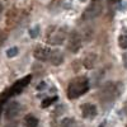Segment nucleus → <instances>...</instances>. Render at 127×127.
<instances>
[{"label":"nucleus","mask_w":127,"mask_h":127,"mask_svg":"<svg viewBox=\"0 0 127 127\" xmlns=\"http://www.w3.org/2000/svg\"><path fill=\"white\" fill-rule=\"evenodd\" d=\"M31 80H32V75H27V76H24V78H22V79L17 80V81L13 84V85L8 89V90H9V94H10V97L17 95V94H19V93H22L23 89L31 83Z\"/></svg>","instance_id":"obj_4"},{"label":"nucleus","mask_w":127,"mask_h":127,"mask_svg":"<svg viewBox=\"0 0 127 127\" xmlns=\"http://www.w3.org/2000/svg\"><path fill=\"white\" fill-rule=\"evenodd\" d=\"M61 125H62V127H72V126H75V121L72 118H64Z\"/></svg>","instance_id":"obj_18"},{"label":"nucleus","mask_w":127,"mask_h":127,"mask_svg":"<svg viewBox=\"0 0 127 127\" xmlns=\"http://www.w3.org/2000/svg\"><path fill=\"white\" fill-rule=\"evenodd\" d=\"M118 94H120V90L117 88V84L116 83H107V84H104V87L100 89V100L103 103L113 102L117 98Z\"/></svg>","instance_id":"obj_2"},{"label":"nucleus","mask_w":127,"mask_h":127,"mask_svg":"<svg viewBox=\"0 0 127 127\" xmlns=\"http://www.w3.org/2000/svg\"><path fill=\"white\" fill-rule=\"evenodd\" d=\"M102 13V5L97 4V3H93L90 4L83 13V19L84 20H89V19H94L97 18L99 14Z\"/></svg>","instance_id":"obj_5"},{"label":"nucleus","mask_w":127,"mask_h":127,"mask_svg":"<svg viewBox=\"0 0 127 127\" xmlns=\"http://www.w3.org/2000/svg\"><path fill=\"white\" fill-rule=\"evenodd\" d=\"M9 98H10L9 90H5V92H3V93H0V116H1L3 108H4V105H5V103L8 102Z\"/></svg>","instance_id":"obj_13"},{"label":"nucleus","mask_w":127,"mask_h":127,"mask_svg":"<svg viewBox=\"0 0 127 127\" xmlns=\"http://www.w3.org/2000/svg\"><path fill=\"white\" fill-rule=\"evenodd\" d=\"M9 127H17V126H9Z\"/></svg>","instance_id":"obj_24"},{"label":"nucleus","mask_w":127,"mask_h":127,"mask_svg":"<svg viewBox=\"0 0 127 127\" xmlns=\"http://www.w3.org/2000/svg\"><path fill=\"white\" fill-rule=\"evenodd\" d=\"M51 55H52V50L47 47H42V46L36 47V50L33 51V56L38 61H50Z\"/></svg>","instance_id":"obj_7"},{"label":"nucleus","mask_w":127,"mask_h":127,"mask_svg":"<svg viewBox=\"0 0 127 127\" xmlns=\"http://www.w3.org/2000/svg\"><path fill=\"white\" fill-rule=\"evenodd\" d=\"M3 12V5H1V3H0V13Z\"/></svg>","instance_id":"obj_23"},{"label":"nucleus","mask_w":127,"mask_h":127,"mask_svg":"<svg viewBox=\"0 0 127 127\" xmlns=\"http://www.w3.org/2000/svg\"><path fill=\"white\" fill-rule=\"evenodd\" d=\"M97 114V107L94 104L85 103L81 105V116L84 118H92Z\"/></svg>","instance_id":"obj_9"},{"label":"nucleus","mask_w":127,"mask_h":127,"mask_svg":"<svg viewBox=\"0 0 127 127\" xmlns=\"http://www.w3.org/2000/svg\"><path fill=\"white\" fill-rule=\"evenodd\" d=\"M64 61V56L59 50H52V55L50 59V62L54 64V65H61Z\"/></svg>","instance_id":"obj_10"},{"label":"nucleus","mask_w":127,"mask_h":127,"mask_svg":"<svg viewBox=\"0 0 127 127\" xmlns=\"http://www.w3.org/2000/svg\"><path fill=\"white\" fill-rule=\"evenodd\" d=\"M80 47H81V37H80L79 33L74 32V33L70 36V38H69L67 48H69V51H71V52L75 54V52H78L80 50Z\"/></svg>","instance_id":"obj_8"},{"label":"nucleus","mask_w":127,"mask_h":127,"mask_svg":"<svg viewBox=\"0 0 127 127\" xmlns=\"http://www.w3.org/2000/svg\"><path fill=\"white\" fill-rule=\"evenodd\" d=\"M64 39H65V32L62 29H57V28H51L48 34H47V42L50 45H61L64 43Z\"/></svg>","instance_id":"obj_3"},{"label":"nucleus","mask_w":127,"mask_h":127,"mask_svg":"<svg viewBox=\"0 0 127 127\" xmlns=\"http://www.w3.org/2000/svg\"><path fill=\"white\" fill-rule=\"evenodd\" d=\"M20 111H22V105H20L19 102H10L8 105H6V108H5V118L6 120H13L20 113Z\"/></svg>","instance_id":"obj_6"},{"label":"nucleus","mask_w":127,"mask_h":127,"mask_svg":"<svg viewBox=\"0 0 127 127\" xmlns=\"http://www.w3.org/2000/svg\"><path fill=\"white\" fill-rule=\"evenodd\" d=\"M89 90V81L87 78L84 76H79L75 78L67 88V97L69 99H78L79 97L84 95Z\"/></svg>","instance_id":"obj_1"},{"label":"nucleus","mask_w":127,"mask_h":127,"mask_svg":"<svg viewBox=\"0 0 127 127\" xmlns=\"http://www.w3.org/2000/svg\"><path fill=\"white\" fill-rule=\"evenodd\" d=\"M24 125L26 127H37L38 126V120L33 114H27L24 118Z\"/></svg>","instance_id":"obj_11"},{"label":"nucleus","mask_w":127,"mask_h":127,"mask_svg":"<svg viewBox=\"0 0 127 127\" xmlns=\"http://www.w3.org/2000/svg\"><path fill=\"white\" fill-rule=\"evenodd\" d=\"M118 46L122 50H126L127 48V34H121L118 37Z\"/></svg>","instance_id":"obj_15"},{"label":"nucleus","mask_w":127,"mask_h":127,"mask_svg":"<svg viewBox=\"0 0 127 127\" xmlns=\"http://www.w3.org/2000/svg\"><path fill=\"white\" fill-rule=\"evenodd\" d=\"M39 27L38 26H34L33 28H31L29 29V36L32 37V38H37L38 37V34H39Z\"/></svg>","instance_id":"obj_17"},{"label":"nucleus","mask_w":127,"mask_h":127,"mask_svg":"<svg viewBox=\"0 0 127 127\" xmlns=\"http://www.w3.org/2000/svg\"><path fill=\"white\" fill-rule=\"evenodd\" d=\"M125 113H126V116H127V102H126V104H125Z\"/></svg>","instance_id":"obj_22"},{"label":"nucleus","mask_w":127,"mask_h":127,"mask_svg":"<svg viewBox=\"0 0 127 127\" xmlns=\"http://www.w3.org/2000/svg\"><path fill=\"white\" fill-rule=\"evenodd\" d=\"M18 52H19V50H18V47H10L8 51H6V56L9 57V59H12V57H15L17 55H18Z\"/></svg>","instance_id":"obj_16"},{"label":"nucleus","mask_w":127,"mask_h":127,"mask_svg":"<svg viewBox=\"0 0 127 127\" xmlns=\"http://www.w3.org/2000/svg\"><path fill=\"white\" fill-rule=\"evenodd\" d=\"M95 61H97V56H95L94 54H89L85 57V60H84V66H85L87 69H93Z\"/></svg>","instance_id":"obj_12"},{"label":"nucleus","mask_w":127,"mask_h":127,"mask_svg":"<svg viewBox=\"0 0 127 127\" xmlns=\"http://www.w3.org/2000/svg\"><path fill=\"white\" fill-rule=\"evenodd\" d=\"M45 87H46V83H41L37 87V89L38 90H42V89H45Z\"/></svg>","instance_id":"obj_21"},{"label":"nucleus","mask_w":127,"mask_h":127,"mask_svg":"<svg viewBox=\"0 0 127 127\" xmlns=\"http://www.w3.org/2000/svg\"><path fill=\"white\" fill-rule=\"evenodd\" d=\"M56 100H57V97H50V98H46V99L42 100L41 107H42V108H48L50 105H51V104H54Z\"/></svg>","instance_id":"obj_14"},{"label":"nucleus","mask_w":127,"mask_h":127,"mask_svg":"<svg viewBox=\"0 0 127 127\" xmlns=\"http://www.w3.org/2000/svg\"><path fill=\"white\" fill-rule=\"evenodd\" d=\"M123 59H122V62H123V66H125V69H127V52H125L123 54V56H122Z\"/></svg>","instance_id":"obj_19"},{"label":"nucleus","mask_w":127,"mask_h":127,"mask_svg":"<svg viewBox=\"0 0 127 127\" xmlns=\"http://www.w3.org/2000/svg\"><path fill=\"white\" fill-rule=\"evenodd\" d=\"M5 41V33H3V32H0V46L3 45V42Z\"/></svg>","instance_id":"obj_20"}]
</instances>
